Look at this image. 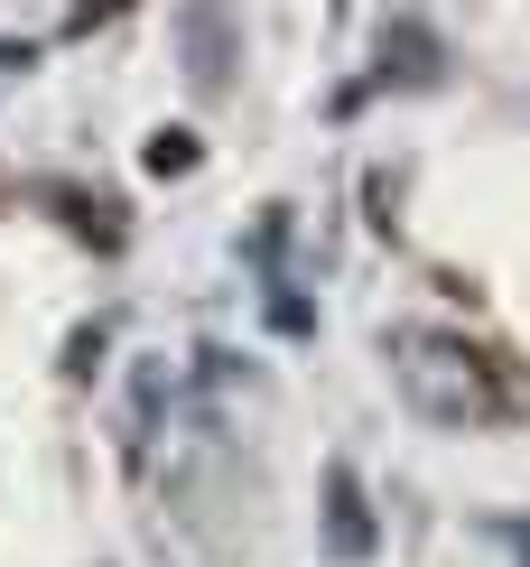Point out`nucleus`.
Listing matches in <instances>:
<instances>
[{"label":"nucleus","mask_w":530,"mask_h":567,"mask_svg":"<svg viewBox=\"0 0 530 567\" xmlns=\"http://www.w3.org/2000/svg\"><path fill=\"white\" fill-rule=\"evenodd\" d=\"M391 382L419 419H438V429H485V419L512 410V391L493 382V353L447 336V326H400L391 336Z\"/></svg>","instance_id":"obj_1"},{"label":"nucleus","mask_w":530,"mask_h":567,"mask_svg":"<svg viewBox=\"0 0 530 567\" xmlns=\"http://www.w3.org/2000/svg\"><path fill=\"white\" fill-rule=\"evenodd\" d=\"M150 168H159V177H186V168H196V140H186V131L150 140Z\"/></svg>","instance_id":"obj_4"},{"label":"nucleus","mask_w":530,"mask_h":567,"mask_svg":"<svg viewBox=\"0 0 530 567\" xmlns=\"http://www.w3.org/2000/svg\"><path fill=\"white\" fill-rule=\"evenodd\" d=\"M186 47H196V84H224V10L214 0L186 19Z\"/></svg>","instance_id":"obj_3"},{"label":"nucleus","mask_w":530,"mask_h":567,"mask_svg":"<svg viewBox=\"0 0 530 567\" xmlns=\"http://www.w3.org/2000/svg\"><path fill=\"white\" fill-rule=\"evenodd\" d=\"M75 10H84V19H93V10H122V0H75Z\"/></svg>","instance_id":"obj_5"},{"label":"nucleus","mask_w":530,"mask_h":567,"mask_svg":"<svg viewBox=\"0 0 530 567\" xmlns=\"http://www.w3.org/2000/svg\"><path fill=\"white\" fill-rule=\"evenodd\" d=\"M326 503H335V522H326L335 558H364V549H373V522H364V493H354V475H345V465L326 475Z\"/></svg>","instance_id":"obj_2"}]
</instances>
